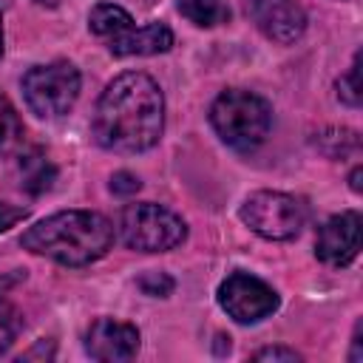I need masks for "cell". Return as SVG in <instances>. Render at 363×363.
Wrapping results in <instances>:
<instances>
[{
    "label": "cell",
    "mask_w": 363,
    "mask_h": 363,
    "mask_svg": "<svg viewBox=\"0 0 363 363\" xmlns=\"http://www.w3.org/2000/svg\"><path fill=\"white\" fill-rule=\"evenodd\" d=\"M28 218V210L26 207H17V204H9V201H0V233H6L9 227L20 224Z\"/></svg>",
    "instance_id": "cell-20"
},
{
    "label": "cell",
    "mask_w": 363,
    "mask_h": 363,
    "mask_svg": "<svg viewBox=\"0 0 363 363\" xmlns=\"http://www.w3.org/2000/svg\"><path fill=\"white\" fill-rule=\"evenodd\" d=\"M360 179H363V167L357 164V167L352 170V176H349V184H352V190H354V193H360V190H363V184H360Z\"/></svg>",
    "instance_id": "cell-23"
},
{
    "label": "cell",
    "mask_w": 363,
    "mask_h": 363,
    "mask_svg": "<svg viewBox=\"0 0 363 363\" xmlns=\"http://www.w3.org/2000/svg\"><path fill=\"white\" fill-rule=\"evenodd\" d=\"M34 3H40V6H48V9H57L62 0H34Z\"/></svg>",
    "instance_id": "cell-24"
},
{
    "label": "cell",
    "mask_w": 363,
    "mask_h": 363,
    "mask_svg": "<svg viewBox=\"0 0 363 363\" xmlns=\"http://www.w3.org/2000/svg\"><path fill=\"white\" fill-rule=\"evenodd\" d=\"M360 91H363V88H360V54H354L349 71L337 79V96H340L346 105L357 108V105H360Z\"/></svg>",
    "instance_id": "cell-17"
},
{
    "label": "cell",
    "mask_w": 363,
    "mask_h": 363,
    "mask_svg": "<svg viewBox=\"0 0 363 363\" xmlns=\"http://www.w3.org/2000/svg\"><path fill=\"white\" fill-rule=\"evenodd\" d=\"M164 130V96L153 77L125 71L111 79L96 102L94 136L105 150H150Z\"/></svg>",
    "instance_id": "cell-1"
},
{
    "label": "cell",
    "mask_w": 363,
    "mask_h": 363,
    "mask_svg": "<svg viewBox=\"0 0 363 363\" xmlns=\"http://www.w3.org/2000/svg\"><path fill=\"white\" fill-rule=\"evenodd\" d=\"M20 244L62 267H85L111 250L113 224L94 210H62L28 227Z\"/></svg>",
    "instance_id": "cell-2"
},
{
    "label": "cell",
    "mask_w": 363,
    "mask_h": 363,
    "mask_svg": "<svg viewBox=\"0 0 363 363\" xmlns=\"http://www.w3.org/2000/svg\"><path fill=\"white\" fill-rule=\"evenodd\" d=\"M173 48V31L164 23H147L142 28L130 26L128 31L116 34L108 40V51L113 57H150V54H164Z\"/></svg>",
    "instance_id": "cell-11"
},
{
    "label": "cell",
    "mask_w": 363,
    "mask_h": 363,
    "mask_svg": "<svg viewBox=\"0 0 363 363\" xmlns=\"http://www.w3.org/2000/svg\"><path fill=\"white\" fill-rule=\"evenodd\" d=\"M139 289L145 295H153V298H164L173 292V278L167 272H145L139 278Z\"/></svg>",
    "instance_id": "cell-18"
},
{
    "label": "cell",
    "mask_w": 363,
    "mask_h": 363,
    "mask_svg": "<svg viewBox=\"0 0 363 363\" xmlns=\"http://www.w3.org/2000/svg\"><path fill=\"white\" fill-rule=\"evenodd\" d=\"M130 26H133V17L116 3H96L91 9V14H88V28L96 37H105V40L128 31Z\"/></svg>",
    "instance_id": "cell-12"
},
{
    "label": "cell",
    "mask_w": 363,
    "mask_h": 363,
    "mask_svg": "<svg viewBox=\"0 0 363 363\" xmlns=\"http://www.w3.org/2000/svg\"><path fill=\"white\" fill-rule=\"evenodd\" d=\"M241 221L267 241H289L309 221V201L281 190H258L244 199Z\"/></svg>",
    "instance_id": "cell-5"
},
{
    "label": "cell",
    "mask_w": 363,
    "mask_h": 363,
    "mask_svg": "<svg viewBox=\"0 0 363 363\" xmlns=\"http://www.w3.org/2000/svg\"><path fill=\"white\" fill-rule=\"evenodd\" d=\"M139 187H142V182L128 170H119L111 176V190L116 196H133V193H139Z\"/></svg>",
    "instance_id": "cell-19"
},
{
    "label": "cell",
    "mask_w": 363,
    "mask_h": 363,
    "mask_svg": "<svg viewBox=\"0 0 363 363\" xmlns=\"http://www.w3.org/2000/svg\"><path fill=\"white\" fill-rule=\"evenodd\" d=\"M363 357V349H360V323L354 326V337H352V354L349 360H360Z\"/></svg>",
    "instance_id": "cell-22"
},
{
    "label": "cell",
    "mask_w": 363,
    "mask_h": 363,
    "mask_svg": "<svg viewBox=\"0 0 363 363\" xmlns=\"http://www.w3.org/2000/svg\"><path fill=\"white\" fill-rule=\"evenodd\" d=\"M360 213L346 210L326 218L315 238V255L329 267H346L360 252Z\"/></svg>",
    "instance_id": "cell-8"
},
{
    "label": "cell",
    "mask_w": 363,
    "mask_h": 363,
    "mask_svg": "<svg viewBox=\"0 0 363 363\" xmlns=\"http://www.w3.org/2000/svg\"><path fill=\"white\" fill-rule=\"evenodd\" d=\"M23 145V122L14 105L0 94V153H14Z\"/></svg>",
    "instance_id": "cell-15"
},
{
    "label": "cell",
    "mask_w": 363,
    "mask_h": 363,
    "mask_svg": "<svg viewBox=\"0 0 363 363\" xmlns=\"http://www.w3.org/2000/svg\"><path fill=\"white\" fill-rule=\"evenodd\" d=\"M252 360H286V363H295V360H301V354L295 349H286V346H267V349H258L252 354Z\"/></svg>",
    "instance_id": "cell-21"
},
{
    "label": "cell",
    "mask_w": 363,
    "mask_h": 363,
    "mask_svg": "<svg viewBox=\"0 0 363 363\" xmlns=\"http://www.w3.org/2000/svg\"><path fill=\"white\" fill-rule=\"evenodd\" d=\"M3 295H6V292H0V354L14 343V337H17L20 329H23L20 312H17Z\"/></svg>",
    "instance_id": "cell-16"
},
{
    "label": "cell",
    "mask_w": 363,
    "mask_h": 363,
    "mask_svg": "<svg viewBox=\"0 0 363 363\" xmlns=\"http://www.w3.org/2000/svg\"><path fill=\"white\" fill-rule=\"evenodd\" d=\"M85 352L94 360H105V363L130 360L139 352V329L125 320L99 318L91 323L85 335Z\"/></svg>",
    "instance_id": "cell-9"
},
{
    "label": "cell",
    "mask_w": 363,
    "mask_h": 363,
    "mask_svg": "<svg viewBox=\"0 0 363 363\" xmlns=\"http://www.w3.org/2000/svg\"><path fill=\"white\" fill-rule=\"evenodd\" d=\"M0 54H3V14H0Z\"/></svg>",
    "instance_id": "cell-25"
},
{
    "label": "cell",
    "mask_w": 363,
    "mask_h": 363,
    "mask_svg": "<svg viewBox=\"0 0 363 363\" xmlns=\"http://www.w3.org/2000/svg\"><path fill=\"white\" fill-rule=\"evenodd\" d=\"M116 230L122 244L139 252H167L187 238L184 218L170 207H162L153 201L122 207Z\"/></svg>",
    "instance_id": "cell-4"
},
{
    "label": "cell",
    "mask_w": 363,
    "mask_h": 363,
    "mask_svg": "<svg viewBox=\"0 0 363 363\" xmlns=\"http://www.w3.org/2000/svg\"><path fill=\"white\" fill-rule=\"evenodd\" d=\"M218 303L233 320L258 323L278 309V292L250 272H230L218 286Z\"/></svg>",
    "instance_id": "cell-7"
},
{
    "label": "cell",
    "mask_w": 363,
    "mask_h": 363,
    "mask_svg": "<svg viewBox=\"0 0 363 363\" xmlns=\"http://www.w3.org/2000/svg\"><path fill=\"white\" fill-rule=\"evenodd\" d=\"M20 176H23L20 184H23L28 193L40 196V193H45V190L54 184L57 170H54V164L45 159L43 150H31V153H26V156L20 159Z\"/></svg>",
    "instance_id": "cell-13"
},
{
    "label": "cell",
    "mask_w": 363,
    "mask_h": 363,
    "mask_svg": "<svg viewBox=\"0 0 363 363\" xmlns=\"http://www.w3.org/2000/svg\"><path fill=\"white\" fill-rule=\"evenodd\" d=\"M210 125L224 145L235 150H252L269 136L272 108L264 96L252 91L227 88L210 105Z\"/></svg>",
    "instance_id": "cell-3"
},
{
    "label": "cell",
    "mask_w": 363,
    "mask_h": 363,
    "mask_svg": "<svg viewBox=\"0 0 363 363\" xmlns=\"http://www.w3.org/2000/svg\"><path fill=\"white\" fill-rule=\"evenodd\" d=\"M79 71L68 60H54L45 65H34L23 74V96L31 113L40 119H57L68 113L79 96Z\"/></svg>",
    "instance_id": "cell-6"
},
{
    "label": "cell",
    "mask_w": 363,
    "mask_h": 363,
    "mask_svg": "<svg viewBox=\"0 0 363 363\" xmlns=\"http://www.w3.org/2000/svg\"><path fill=\"white\" fill-rule=\"evenodd\" d=\"M176 9L182 11V17L201 28H213L230 20V9L224 0H176Z\"/></svg>",
    "instance_id": "cell-14"
},
{
    "label": "cell",
    "mask_w": 363,
    "mask_h": 363,
    "mask_svg": "<svg viewBox=\"0 0 363 363\" xmlns=\"http://www.w3.org/2000/svg\"><path fill=\"white\" fill-rule=\"evenodd\" d=\"M250 14L264 37L275 43H295L306 31V11L295 0H252Z\"/></svg>",
    "instance_id": "cell-10"
}]
</instances>
